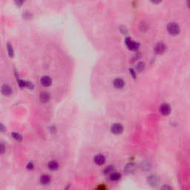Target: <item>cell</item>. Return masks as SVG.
Masks as SVG:
<instances>
[{
    "label": "cell",
    "instance_id": "3957f363",
    "mask_svg": "<svg viewBox=\"0 0 190 190\" xmlns=\"http://www.w3.org/2000/svg\"><path fill=\"white\" fill-rule=\"evenodd\" d=\"M125 43H126L127 47L129 48L131 51H137L138 49V47H139V44L136 42L133 41L132 39L129 37H127L126 39H125Z\"/></svg>",
    "mask_w": 190,
    "mask_h": 190
},
{
    "label": "cell",
    "instance_id": "8992f818",
    "mask_svg": "<svg viewBox=\"0 0 190 190\" xmlns=\"http://www.w3.org/2000/svg\"><path fill=\"white\" fill-rule=\"evenodd\" d=\"M1 92L4 96H10L12 94L13 91H12V88L9 85H6L4 84L2 87H1Z\"/></svg>",
    "mask_w": 190,
    "mask_h": 190
},
{
    "label": "cell",
    "instance_id": "ac0fdd59",
    "mask_svg": "<svg viewBox=\"0 0 190 190\" xmlns=\"http://www.w3.org/2000/svg\"><path fill=\"white\" fill-rule=\"evenodd\" d=\"M95 190H106V187H105V186L103 185V184H100V185H99L98 187H97V189Z\"/></svg>",
    "mask_w": 190,
    "mask_h": 190
},
{
    "label": "cell",
    "instance_id": "2e32d148",
    "mask_svg": "<svg viewBox=\"0 0 190 190\" xmlns=\"http://www.w3.org/2000/svg\"><path fill=\"white\" fill-rule=\"evenodd\" d=\"M114 172H115V169H114L113 166H108L103 170V173L105 175H110Z\"/></svg>",
    "mask_w": 190,
    "mask_h": 190
},
{
    "label": "cell",
    "instance_id": "e0dca14e",
    "mask_svg": "<svg viewBox=\"0 0 190 190\" xmlns=\"http://www.w3.org/2000/svg\"><path fill=\"white\" fill-rule=\"evenodd\" d=\"M136 68H137V70L138 71H140V72L144 70V68H145L144 62H138V64H137Z\"/></svg>",
    "mask_w": 190,
    "mask_h": 190
},
{
    "label": "cell",
    "instance_id": "7a4b0ae2",
    "mask_svg": "<svg viewBox=\"0 0 190 190\" xmlns=\"http://www.w3.org/2000/svg\"><path fill=\"white\" fill-rule=\"evenodd\" d=\"M168 32L172 35H177L180 32V27L175 22L169 23L167 26Z\"/></svg>",
    "mask_w": 190,
    "mask_h": 190
},
{
    "label": "cell",
    "instance_id": "30bf717a",
    "mask_svg": "<svg viewBox=\"0 0 190 190\" xmlns=\"http://www.w3.org/2000/svg\"><path fill=\"white\" fill-rule=\"evenodd\" d=\"M166 46L163 43H157L155 45V47H154V51L157 54H161L162 53H163L166 51Z\"/></svg>",
    "mask_w": 190,
    "mask_h": 190
},
{
    "label": "cell",
    "instance_id": "5bb4252c",
    "mask_svg": "<svg viewBox=\"0 0 190 190\" xmlns=\"http://www.w3.org/2000/svg\"><path fill=\"white\" fill-rule=\"evenodd\" d=\"M114 86L116 88V89H122L125 85V82L123 81V80L120 78H117L115 79L113 82Z\"/></svg>",
    "mask_w": 190,
    "mask_h": 190
},
{
    "label": "cell",
    "instance_id": "277c9868",
    "mask_svg": "<svg viewBox=\"0 0 190 190\" xmlns=\"http://www.w3.org/2000/svg\"><path fill=\"white\" fill-rule=\"evenodd\" d=\"M47 167L51 172H57L59 169V163L56 160H51L48 163Z\"/></svg>",
    "mask_w": 190,
    "mask_h": 190
},
{
    "label": "cell",
    "instance_id": "4fadbf2b",
    "mask_svg": "<svg viewBox=\"0 0 190 190\" xmlns=\"http://www.w3.org/2000/svg\"><path fill=\"white\" fill-rule=\"evenodd\" d=\"M148 183H149V186L155 187L158 183V179L155 175H151L149 177H148Z\"/></svg>",
    "mask_w": 190,
    "mask_h": 190
},
{
    "label": "cell",
    "instance_id": "6da1fadb",
    "mask_svg": "<svg viewBox=\"0 0 190 190\" xmlns=\"http://www.w3.org/2000/svg\"><path fill=\"white\" fill-rule=\"evenodd\" d=\"M9 153V146L6 140L0 138V190H8L10 174L6 157Z\"/></svg>",
    "mask_w": 190,
    "mask_h": 190
},
{
    "label": "cell",
    "instance_id": "5b68a950",
    "mask_svg": "<svg viewBox=\"0 0 190 190\" xmlns=\"http://www.w3.org/2000/svg\"><path fill=\"white\" fill-rule=\"evenodd\" d=\"M111 131L115 134H120L123 131V126L120 123H115L111 127Z\"/></svg>",
    "mask_w": 190,
    "mask_h": 190
},
{
    "label": "cell",
    "instance_id": "7c38bea8",
    "mask_svg": "<svg viewBox=\"0 0 190 190\" xmlns=\"http://www.w3.org/2000/svg\"><path fill=\"white\" fill-rule=\"evenodd\" d=\"M39 99H40V101H41L42 103H48V102L49 101L50 99H51V96H50L49 93L43 92L39 95Z\"/></svg>",
    "mask_w": 190,
    "mask_h": 190
},
{
    "label": "cell",
    "instance_id": "d6986e66",
    "mask_svg": "<svg viewBox=\"0 0 190 190\" xmlns=\"http://www.w3.org/2000/svg\"><path fill=\"white\" fill-rule=\"evenodd\" d=\"M161 190H173V189L168 185H164L161 187Z\"/></svg>",
    "mask_w": 190,
    "mask_h": 190
},
{
    "label": "cell",
    "instance_id": "52a82bcc",
    "mask_svg": "<svg viewBox=\"0 0 190 190\" xmlns=\"http://www.w3.org/2000/svg\"><path fill=\"white\" fill-rule=\"evenodd\" d=\"M94 161L95 163L97 164V165H103L105 162V157L103 154H98L94 157Z\"/></svg>",
    "mask_w": 190,
    "mask_h": 190
},
{
    "label": "cell",
    "instance_id": "9a60e30c",
    "mask_svg": "<svg viewBox=\"0 0 190 190\" xmlns=\"http://www.w3.org/2000/svg\"><path fill=\"white\" fill-rule=\"evenodd\" d=\"M109 177L110 180H112V181H118V180H120V178H121V175H120V174L114 172L113 173L110 175Z\"/></svg>",
    "mask_w": 190,
    "mask_h": 190
},
{
    "label": "cell",
    "instance_id": "ffe728a7",
    "mask_svg": "<svg viewBox=\"0 0 190 190\" xmlns=\"http://www.w3.org/2000/svg\"><path fill=\"white\" fill-rule=\"evenodd\" d=\"M129 71H130V74H131L133 77H135V71H134L133 69H129Z\"/></svg>",
    "mask_w": 190,
    "mask_h": 190
},
{
    "label": "cell",
    "instance_id": "9c48e42d",
    "mask_svg": "<svg viewBox=\"0 0 190 190\" xmlns=\"http://www.w3.org/2000/svg\"><path fill=\"white\" fill-rule=\"evenodd\" d=\"M160 112L163 115H168L171 112V107L169 104L164 103L160 107Z\"/></svg>",
    "mask_w": 190,
    "mask_h": 190
},
{
    "label": "cell",
    "instance_id": "ba28073f",
    "mask_svg": "<svg viewBox=\"0 0 190 190\" xmlns=\"http://www.w3.org/2000/svg\"><path fill=\"white\" fill-rule=\"evenodd\" d=\"M40 83L44 87H49L52 84V80L48 76H43L40 79Z\"/></svg>",
    "mask_w": 190,
    "mask_h": 190
},
{
    "label": "cell",
    "instance_id": "8fae6325",
    "mask_svg": "<svg viewBox=\"0 0 190 190\" xmlns=\"http://www.w3.org/2000/svg\"><path fill=\"white\" fill-rule=\"evenodd\" d=\"M137 169V166L133 163H129L126 164V166L124 168V171L127 174H131L135 172Z\"/></svg>",
    "mask_w": 190,
    "mask_h": 190
}]
</instances>
